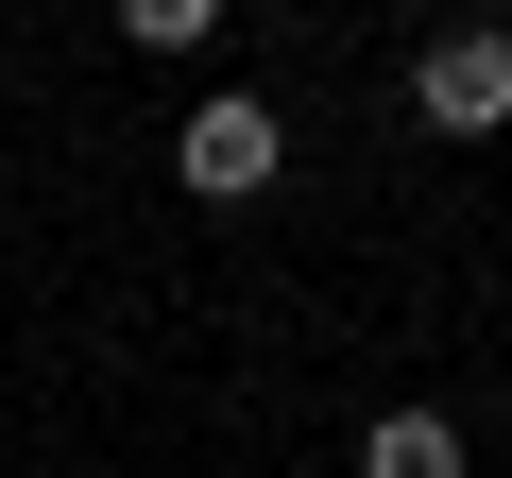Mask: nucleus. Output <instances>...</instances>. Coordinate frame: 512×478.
Here are the masks:
<instances>
[{
    "label": "nucleus",
    "instance_id": "2",
    "mask_svg": "<svg viewBox=\"0 0 512 478\" xmlns=\"http://www.w3.org/2000/svg\"><path fill=\"white\" fill-rule=\"evenodd\" d=\"M274 154H291V137H274V103H256V86H205V103H188V137H171V171H188L205 205L274 188Z\"/></svg>",
    "mask_w": 512,
    "mask_h": 478
},
{
    "label": "nucleus",
    "instance_id": "1",
    "mask_svg": "<svg viewBox=\"0 0 512 478\" xmlns=\"http://www.w3.org/2000/svg\"><path fill=\"white\" fill-rule=\"evenodd\" d=\"M410 120H444V137H512V35H495V18L427 35V52H410Z\"/></svg>",
    "mask_w": 512,
    "mask_h": 478
},
{
    "label": "nucleus",
    "instance_id": "3",
    "mask_svg": "<svg viewBox=\"0 0 512 478\" xmlns=\"http://www.w3.org/2000/svg\"><path fill=\"white\" fill-rule=\"evenodd\" d=\"M359 478H461V427L444 410H376L359 427Z\"/></svg>",
    "mask_w": 512,
    "mask_h": 478
}]
</instances>
